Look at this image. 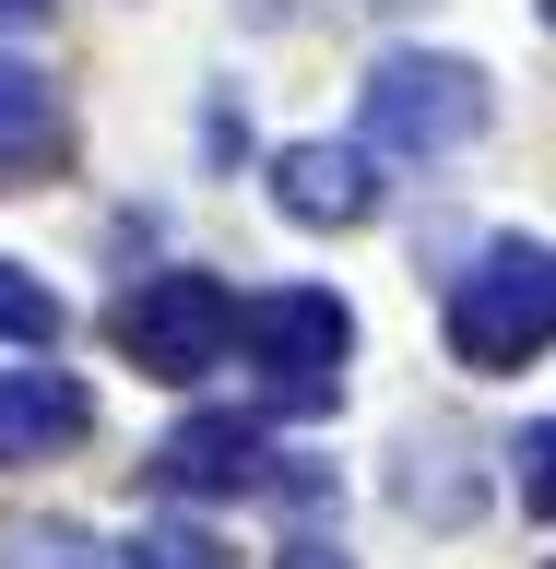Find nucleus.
Instances as JSON below:
<instances>
[{
    "label": "nucleus",
    "instance_id": "nucleus-7",
    "mask_svg": "<svg viewBox=\"0 0 556 569\" xmlns=\"http://www.w3.org/2000/svg\"><path fill=\"white\" fill-rule=\"evenodd\" d=\"M474 498H486L474 439H462V427H415V439H403V510L451 533V522H474Z\"/></svg>",
    "mask_w": 556,
    "mask_h": 569
},
{
    "label": "nucleus",
    "instance_id": "nucleus-5",
    "mask_svg": "<svg viewBox=\"0 0 556 569\" xmlns=\"http://www.w3.org/2000/svg\"><path fill=\"white\" fill-rule=\"evenodd\" d=\"M154 487L166 498H320V475H284L261 416H178L154 439Z\"/></svg>",
    "mask_w": 556,
    "mask_h": 569
},
{
    "label": "nucleus",
    "instance_id": "nucleus-8",
    "mask_svg": "<svg viewBox=\"0 0 556 569\" xmlns=\"http://www.w3.org/2000/svg\"><path fill=\"white\" fill-rule=\"evenodd\" d=\"M83 427H95L83 380H60V368L0 380V462H36V451H60V439H83Z\"/></svg>",
    "mask_w": 556,
    "mask_h": 569
},
{
    "label": "nucleus",
    "instance_id": "nucleus-11",
    "mask_svg": "<svg viewBox=\"0 0 556 569\" xmlns=\"http://www.w3.org/2000/svg\"><path fill=\"white\" fill-rule=\"evenodd\" d=\"M0 345H60V297H48V284L24 273V261H0Z\"/></svg>",
    "mask_w": 556,
    "mask_h": 569
},
{
    "label": "nucleus",
    "instance_id": "nucleus-16",
    "mask_svg": "<svg viewBox=\"0 0 556 569\" xmlns=\"http://www.w3.org/2000/svg\"><path fill=\"white\" fill-rule=\"evenodd\" d=\"M545 24H556V0H545Z\"/></svg>",
    "mask_w": 556,
    "mask_h": 569
},
{
    "label": "nucleus",
    "instance_id": "nucleus-2",
    "mask_svg": "<svg viewBox=\"0 0 556 569\" xmlns=\"http://www.w3.org/2000/svg\"><path fill=\"white\" fill-rule=\"evenodd\" d=\"M451 356L462 368H533V356L556 345V249L545 238H486L474 261L451 273Z\"/></svg>",
    "mask_w": 556,
    "mask_h": 569
},
{
    "label": "nucleus",
    "instance_id": "nucleus-1",
    "mask_svg": "<svg viewBox=\"0 0 556 569\" xmlns=\"http://www.w3.org/2000/svg\"><path fill=\"white\" fill-rule=\"evenodd\" d=\"M486 131V71L462 60V48H380L367 83H355V142L367 154H462V142Z\"/></svg>",
    "mask_w": 556,
    "mask_h": 569
},
{
    "label": "nucleus",
    "instance_id": "nucleus-15",
    "mask_svg": "<svg viewBox=\"0 0 556 569\" xmlns=\"http://www.w3.org/2000/svg\"><path fill=\"white\" fill-rule=\"evenodd\" d=\"M24 24H48V0H0V36H24Z\"/></svg>",
    "mask_w": 556,
    "mask_h": 569
},
{
    "label": "nucleus",
    "instance_id": "nucleus-3",
    "mask_svg": "<svg viewBox=\"0 0 556 569\" xmlns=\"http://www.w3.org/2000/svg\"><path fill=\"white\" fill-rule=\"evenodd\" d=\"M249 368H261V416H320L344 391V356H355V309L332 284H273L249 297Z\"/></svg>",
    "mask_w": 556,
    "mask_h": 569
},
{
    "label": "nucleus",
    "instance_id": "nucleus-9",
    "mask_svg": "<svg viewBox=\"0 0 556 569\" xmlns=\"http://www.w3.org/2000/svg\"><path fill=\"white\" fill-rule=\"evenodd\" d=\"M71 142V119H60V96L36 83L24 60H0V178H36L48 154Z\"/></svg>",
    "mask_w": 556,
    "mask_h": 569
},
{
    "label": "nucleus",
    "instance_id": "nucleus-14",
    "mask_svg": "<svg viewBox=\"0 0 556 569\" xmlns=\"http://www.w3.org/2000/svg\"><path fill=\"white\" fill-rule=\"evenodd\" d=\"M284 569H355V558H344V546H320V533H309V546H284Z\"/></svg>",
    "mask_w": 556,
    "mask_h": 569
},
{
    "label": "nucleus",
    "instance_id": "nucleus-10",
    "mask_svg": "<svg viewBox=\"0 0 556 569\" xmlns=\"http://www.w3.org/2000/svg\"><path fill=\"white\" fill-rule=\"evenodd\" d=\"M0 569H119V558H95V533H71V522H12Z\"/></svg>",
    "mask_w": 556,
    "mask_h": 569
},
{
    "label": "nucleus",
    "instance_id": "nucleus-13",
    "mask_svg": "<svg viewBox=\"0 0 556 569\" xmlns=\"http://www.w3.org/2000/svg\"><path fill=\"white\" fill-rule=\"evenodd\" d=\"M509 487H522V510H533V522H556V416L509 439Z\"/></svg>",
    "mask_w": 556,
    "mask_h": 569
},
{
    "label": "nucleus",
    "instance_id": "nucleus-6",
    "mask_svg": "<svg viewBox=\"0 0 556 569\" xmlns=\"http://www.w3.org/2000/svg\"><path fill=\"white\" fill-rule=\"evenodd\" d=\"M273 213L284 226H367L380 213V154L367 142H284L273 154Z\"/></svg>",
    "mask_w": 556,
    "mask_h": 569
},
{
    "label": "nucleus",
    "instance_id": "nucleus-4",
    "mask_svg": "<svg viewBox=\"0 0 556 569\" xmlns=\"http://www.w3.org/2000/svg\"><path fill=\"white\" fill-rule=\"evenodd\" d=\"M237 332H249V309H237L225 273H142L119 297V356L142 380H213Z\"/></svg>",
    "mask_w": 556,
    "mask_h": 569
},
{
    "label": "nucleus",
    "instance_id": "nucleus-12",
    "mask_svg": "<svg viewBox=\"0 0 556 569\" xmlns=\"http://www.w3.org/2000/svg\"><path fill=\"white\" fill-rule=\"evenodd\" d=\"M119 569H225V546H213L202 522H142L131 546H119Z\"/></svg>",
    "mask_w": 556,
    "mask_h": 569
}]
</instances>
